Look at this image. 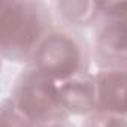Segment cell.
I'll return each instance as SVG.
<instances>
[{"label": "cell", "instance_id": "1", "mask_svg": "<svg viewBox=\"0 0 127 127\" xmlns=\"http://www.w3.org/2000/svg\"><path fill=\"white\" fill-rule=\"evenodd\" d=\"M76 49L69 40L63 37H52L51 40H48L39 54V64L48 73H70L76 67Z\"/></svg>", "mask_w": 127, "mask_h": 127}, {"label": "cell", "instance_id": "2", "mask_svg": "<svg viewBox=\"0 0 127 127\" xmlns=\"http://www.w3.org/2000/svg\"><path fill=\"white\" fill-rule=\"evenodd\" d=\"M36 23L32 17H26L20 6L11 5L3 8L2 14V36L6 46L11 40L14 45L27 46L36 36Z\"/></svg>", "mask_w": 127, "mask_h": 127}, {"label": "cell", "instance_id": "3", "mask_svg": "<svg viewBox=\"0 0 127 127\" xmlns=\"http://www.w3.org/2000/svg\"><path fill=\"white\" fill-rule=\"evenodd\" d=\"M57 99L55 88L43 78H33L30 79L24 87L20 97V105L23 111H26L29 115H40Z\"/></svg>", "mask_w": 127, "mask_h": 127}, {"label": "cell", "instance_id": "4", "mask_svg": "<svg viewBox=\"0 0 127 127\" xmlns=\"http://www.w3.org/2000/svg\"><path fill=\"white\" fill-rule=\"evenodd\" d=\"M99 96L106 109L127 112V73L106 75L100 81Z\"/></svg>", "mask_w": 127, "mask_h": 127}, {"label": "cell", "instance_id": "5", "mask_svg": "<svg viewBox=\"0 0 127 127\" xmlns=\"http://www.w3.org/2000/svg\"><path fill=\"white\" fill-rule=\"evenodd\" d=\"M61 96L64 102L72 108L88 109V106L91 105V93L82 85H70L63 90Z\"/></svg>", "mask_w": 127, "mask_h": 127}, {"label": "cell", "instance_id": "6", "mask_svg": "<svg viewBox=\"0 0 127 127\" xmlns=\"http://www.w3.org/2000/svg\"><path fill=\"white\" fill-rule=\"evenodd\" d=\"M111 39H112V43L115 48L127 49V17H126V20L118 23V26L114 27Z\"/></svg>", "mask_w": 127, "mask_h": 127}]
</instances>
